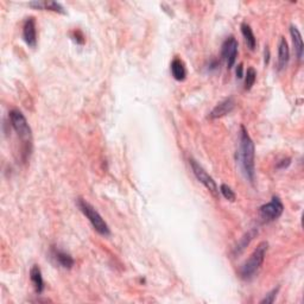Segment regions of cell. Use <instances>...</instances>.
<instances>
[{"label":"cell","mask_w":304,"mask_h":304,"mask_svg":"<svg viewBox=\"0 0 304 304\" xmlns=\"http://www.w3.org/2000/svg\"><path fill=\"white\" fill-rule=\"evenodd\" d=\"M255 80H257V71L254 70V68H248L245 75V89H251L255 83Z\"/></svg>","instance_id":"cell-18"},{"label":"cell","mask_w":304,"mask_h":304,"mask_svg":"<svg viewBox=\"0 0 304 304\" xmlns=\"http://www.w3.org/2000/svg\"><path fill=\"white\" fill-rule=\"evenodd\" d=\"M189 164H190V167H191L192 174L195 175V177H196L198 182L202 183V184L204 185V188H206L207 190H208L210 194L213 195V197L219 198L220 190H219L218 185H216L215 181L213 180V177L209 176V174L207 173V171L204 170L194 158H189Z\"/></svg>","instance_id":"cell-5"},{"label":"cell","mask_w":304,"mask_h":304,"mask_svg":"<svg viewBox=\"0 0 304 304\" xmlns=\"http://www.w3.org/2000/svg\"><path fill=\"white\" fill-rule=\"evenodd\" d=\"M234 107H236V101H234L233 98L225 99L224 101L219 102V104L213 108L212 112L209 113V118L210 119L222 118V117L230 114L232 111L234 110Z\"/></svg>","instance_id":"cell-9"},{"label":"cell","mask_w":304,"mask_h":304,"mask_svg":"<svg viewBox=\"0 0 304 304\" xmlns=\"http://www.w3.org/2000/svg\"><path fill=\"white\" fill-rule=\"evenodd\" d=\"M51 257H53V259L56 261V264L60 265V266L63 267V269L70 270L75 264L74 258L71 257L70 254L67 253L65 251H63V249H60L57 247L51 248Z\"/></svg>","instance_id":"cell-10"},{"label":"cell","mask_w":304,"mask_h":304,"mask_svg":"<svg viewBox=\"0 0 304 304\" xmlns=\"http://www.w3.org/2000/svg\"><path fill=\"white\" fill-rule=\"evenodd\" d=\"M31 7L40 8V10H49L57 12V13H65L63 6L56 1H32L29 4Z\"/></svg>","instance_id":"cell-16"},{"label":"cell","mask_w":304,"mask_h":304,"mask_svg":"<svg viewBox=\"0 0 304 304\" xmlns=\"http://www.w3.org/2000/svg\"><path fill=\"white\" fill-rule=\"evenodd\" d=\"M257 234H258V230H255V228H252V230L248 231L247 233L243 234L242 239H240L239 242L237 243V245L234 246L233 251H232V255H233V257H238V255L242 254L243 252L245 251V248L249 245V243L254 239V237L257 236Z\"/></svg>","instance_id":"cell-11"},{"label":"cell","mask_w":304,"mask_h":304,"mask_svg":"<svg viewBox=\"0 0 304 304\" xmlns=\"http://www.w3.org/2000/svg\"><path fill=\"white\" fill-rule=\"evenodd\" d=\"M74 40L76 41V43H79V44L85 43V37H83V35L81 34L80 31H75L74 32Z\"/></svg>","instance_id":"cell-22"},{"label":"cell","mask_w":304,"mask_h":304,"mask_svg":"<svg viewBox=\"0 0 304 304\" xmlns=\"http://www.w3.org/2000/svg\"><path fill=\"white\" fill-rule=\"evenodd\" d=\"M30 279H31L32 284L37 294H42L44 290V281L43 276H42V271L38 265H34L30 270Z\"/></svg>","instance_id":"cell-15"},{"label":"cell","mask_w":304,"mask_h":304,"mask_svg":"<svg viewBox=\"0 0 304 304\" xmlns=\"http://www.w3.org/2000/svg\"><path fill=\"white\" fill-rule=\"evenodd\" d=\"M220 192H221L222 196H224L226 200L232 201V202L236 201V192L232 190L231 186H228L227 184H221V186H220Z\"/></svg>","instance_id":"cell-19"},{"label":"cell","mask_w":304,"mask_h":304,"mask_svg":"<svg viewBox=\"0 0 304 304\" xmlns=\"http://www.w3.org/2000/svg\"><path fill=\"white\" fill-rule=\"evenodd\" d=\"M220 63L216 61V60H212V61L209 62V70H213V69H218Z\"/></svg>","instance_id":"cell-24"},{"label":"cell","mask_w":304,"mask_h":304,"mask_svg":"<svg viewBox=\"0 0 304 304\" xmlns=\"http://www.w3.org/2000/svg\"><path fill=\"white\" fill-rule=\"evenodd\" d=\"M290 35H291V38H293L295 54H296L297 60L301 61V60L303 59V51H304V44H303L302 35H301L300 30L294 25L290 26Z\"/></svg>","instance_id":"cell-13"},{"label":"cell","mask_w":304,"mask_h":304,"mask_svg":"<svg viewBox=\"0 0 304 304\" xmlns=\"http://www.w3.org/2000/svg\"><path fill=\"white\" fill-rule=\"evenodd\" d=\"M237 77L238 79H243V63H240L237 67Z\"/></svg>","instance_id":"cell-23"},{"label":"cell","mask_w":304,"mask_h":304,"mask_svg":"<svg viewBox=\"0 0 304 304\" xmlns=\"http://www.w3.org/2000/svg\"><path fill=\"white\" fill-rule=\"evenodd\" d=\"M8 118H10V122L12 128L16 131V133L19 138V140L22 141L23 145V153L25 155V158L30 156L32 150V131L30 125L28 124V120H26L24 114L20 112L19 110H12L10 114H8Z\"/></svg>","instance_id":"cell-2"},{"label":"cell","mask_w":304,"mask_h":304,"mask_svg":"<svg viewBox=\"0 0 304 304\" xmlns=\"http://www.w3.org/2000/svg\"><path fill=\"white\" fill-rule=\"evenodd\" d=\"M279 290H281V287H277V288L273 289V290H271L269 294L265 295L264 299L260 301V304H271V303L275 302L277 295H278V293H279Z\"/></svg>","instance_id":"cell-20"},{"label":"cell","mask_w":304,"mask_h":304,"mask_svg":"<svg viewBox=\"0 0 304 304\" xmlns=\"http://www.w3.org/2000/svg\"><path fill=\"white\" fill-rule=\"evenodd\" d=\"M23 38L30 48H36L37 45V30L34 17H29L23 26Z\"/></svg>","instance_id":"cell-8"},{"label":"cell","mask_w":304,"mask_h":304,"mask_svg":"<svg viewBox=\"0 0 304 304\" xmlns=\"http://www.w3.org/2000/svg\"><path fill=\"white\" fill-rule=\"evenodd\" d=\"M171 75L176 81H184L186 77V69L184 67V63L182 62V60L176 57L173 60L170 65Z\"/></svg>","instance_id":"cell-14"},{"label":"cell","mask_w":304,"mask_h":304,"mask_svg":"<svg viewBox=\"0 0 304 304\" xmlns=\"http://www.w3.org/2000/svg\"><path fill=\"white\" fill-rule=\"evenodd\" d=\"M242 34L243 36V38H245V42L246 44H247V47L251 50H254L255 45H257V38H255L253 31H252L251 26H249L248 24L246 23L242 24Z\"/></svg>","instance_id":"cell-17"},{"label":"cell","mask_w":304,"mask_h":304,"mask_svg":"<svg viewBox=\"0 0 304 304\" xmlns=\"http://www.w3.org/2000/svg\"><path fill=\"white\" fill-rule=\"evenodd\" d=\"M283 212H284V206L278 196H273L270 202L263 204L259 208L260 218L263 219L264 222L275 221V220L281 218Z\"/></svg>","instance_id":"cell-6"},{"label":"cell","mask_w":304,"mask_h":304,"mask_svg":"<svg viewBox=\"0 0 304 304\" xmlns=\"http://www.w3.org/2000/svg\"><path fill=\"white\" fill-rule=\"evenodd\" d=\"M265 64H267V63H269V61H270V49H269V47H265Z\"/></svg>","instance_id":"cell-25"},{"label":"cell","mask_w":304,"mask_h":304,"mask_svg":"<svg viewBox=\"0 0 304 304\" xmlns=\"http://www.w3.org/2000/svg\"><path fill=\"white\" fill-rule=\"evenodd\" d=\"M77 207L82 212V214L88 219L90 225L93 226V228L98 232L99 234L102 237H108L111 234V230L108 227L107 222L102 219V216L99 214V212L96 210L94 207L92 206L89 202H87L83 198H77L76 201Z\"/></svg>","instance_id":"cell-4"},{"label":"cell","mask_w":304,"mask_h":304,"mask_svg":"<svg viewBox=\"0 0 304 304\" xmlns=\"http://www.w3.org/2000/svg\"><path fill=\"white\" fill-rule=\"evenodd\" d=\"M267 248H269V243L261 242L257 248L254 249L253 253L246 260L242 267H240L239 275L240 278L243 281H251L253 277L257 275L258 271L260 270L261 265L265 260V255L267 253Z\"/></svg>","instance_id":"cell-3"},{"label":"cell","mask_w":304,"mask_h":304,"mask_svg":"<svg viewBox=\"0 0 304 304\" xmlns=\"http://www.w3.org/2000/svg\"><path fill=\"white\" fill-rule=\"evenodd\" d=\"M255 149L253 140L249 137L247 130L245 126L242 125L240 127V135H239V149L237 152V159L239 163L242 171L245 175V177L249 182H254L255 177Z\"/></svg>","instance_id":"cell-1"},{"label":"cell","mask_w":304,"mask_h":304,"mask_svg":"<svg viewBox=\"0 0 304 304\" xmlns=\"http://www.w3.org/2000/svg\"><path fill=\"white\" fill-rule=\"evenodd\" d=\"M290 164H291V158H283L279 162H277L276 168L278 170H283L285 169V168H288Z\"/></svg>","instance_id":"cell-21"},{"label":"cell","mask_w":304,"mask_h":304,"mask_svg":"<svg viewBox=\"0 0 304 304\" xmlns=\"http://www.w3.org/2000/svg\"><path fill=\"white\" fill-rule=\"evenodd\" d=\"M221 56L227 63V68L232 69L233 65L237 62V56H238V41L236 37L231 36L227 40L224 42L221 48Z\"/></svg>","instance_id":"cell-7"},{"label":"cell","mask_w":304,"mask_h":304,"mask_svg":"<svg viewBox=\"0 0 304 304\" xmlns=\"http://www.w3.org/2000/svg\"><path fill=\"white\" fill-rule=\"evenodd\" d=\"M289 60H290V50H289L288 42L284 37H282L278 44V70H283L287 67Z\"/></svg>","instance_id":"cell-12"}]
</instances>
